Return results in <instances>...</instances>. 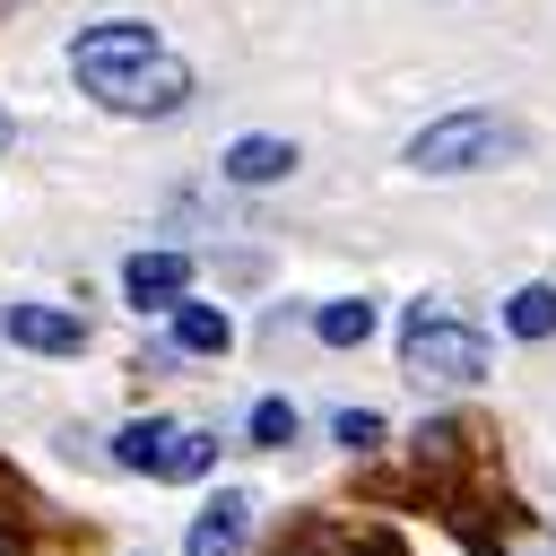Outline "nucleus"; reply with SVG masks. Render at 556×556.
Masks as SVG:
<instances>
[{
  "mask_svg": "<svg viewBox=\"0 0 556 556\" xmlns=\"http://www.w3.org/2000/svg\"><path fill=\"white\" fill-rule=\"evenodd\" d=\"M400 365H408L417 382H460V391H469V382L495 374V348H486V330H469V321L417 304L408 330H400Z\"/></svg>",
  "mask_w": 556,
  "mask_h": 556,
  "instance_id": "nucleus-2",
  "label": "nucleus"
},
{
  "mask_svg": "<svg viewBox=\"0 0 556 556\" xmlns=\"http://www.w3.org/2000/svg\"><path fill=\"white\" fill-rule=\"evenodd\" d=\"M278 556H400L391 530H295Z\"/></svg>",
  "mask_w": 556,
  "mask_h": 556,
  "instance_id": "nucleus-9",
  "label": "nucleus"
},
{
  "mask_svg": "<svg viewBox=\"0 0 556 556\" xmlns=\"http://www.w3.org/2000/svg\"><path fill=\"white\" fill-rule=\"evenodd\" d=\"M165 434H174L165 417H130V426L113 434V460H122V469H156V452H165Z\"/></svg>",
  "mask_w": 556,
  "mask_h": 556,
  "instance_id": "nucleus-14",
  "label": "nucleus"
},
{
  "mask_svg": "<svg viewBox=\"0 0 556 556\" xmlns=\"http://www.w3.org/2000/svg\"><path fill=\"white\" fill-rule=\"evenodd\" d=\"M287 174H295V139L252 130V139H235V148H226V182H287Z\"/></svg>",
  "mask_w": 556,
  "mask_h": 556,
  "instance_id": "nucleus-8",
  "label": "nucleus"
},
{
  "mask_svg": "<svg viewBox=\"0 0 556 556\" xmlns=\"http://www.w3.org/2000/svg\"><path fill=\"white\" fill-rule=\"evenodd\" d=\"M0 330L17 348H35V356H78L87 348V321L61 313V304H0Z\"/></svg>",
  "mask_w": 556,
  "mask_h": 556,
  "instance_id": "nucleus-6",
  "label": "nucleus"
},
{
  "mask_svg": "<svg viewBox=\"0 0 556 556\" xmlns=\"http://www.w3.org/2000/svg\"><path fill=\"white\" fill-rule=\"evenodd\" d=\"M521 148H530V130L513 113H443L408 139V174H478V165H504Z\"/></svg>",
  "mask_w": 556,
  "mask_h": 556,
  "instance_id": "nucleus-1",
  "label": "nucleus"
},
{
  "mask_svg": "<svg viewBox=\"0 0 556 556\" xmlns=\"http://www.w3.org/2000/svg\"><path fill=\"white\" fill-rule=\"evenodd\" d=\"M243 530H252V495H217V504L191 521L182 556H243Z\"/></svg>",
  "mask_w": 556,
  "mask_h": 556,
  "instance_id": "nucleus-7",
  "label": "nucleus"
},
{
  "mask_svg": "<svg viewBox=\"0 0 556 556\" xmlns=\"http://www.w3.org/2000/svg\"><path fill=\"white\" fill-rule=\"evenodd\" d=\"M0 556H26V547H17V530H9V521H0Z\"/></svg>",
  "mask_w": 556,
  "mask_h": 556,
  "instance_id": "nucleus-17",
  "label": "nucleus"
},
{
  "mask_svg": "<svg viewBox=\"0 0 556 556\" xmlns=\"http://www.w3.org/2000/svg\"><path fill=\"white\" fill-rule=\"evenodd\" d=\"M0 148H9V113H0Z\"/></svg>",
  "mask_w": 556,
  "mask_h": 556,
  "instance_id": "nucleus-18",
  "label": "nucleus"
},
{
  "mask_svg": "<svg viewBox=\"0 0 556 556\" xmlns=\"http://www.w3.org/2000/svg\"><path fill=\"white\" fill-rule=\"evenodd\" d=\"M174 348H191V356H226V348H235V321H226L217 304H191V295H182V304H174Z\"/></svg>",
  "mask_w": 556,
  "mask_h": 556,
  "instance_id": "nucleus-10",
  "label": "nucleus"
},
{
  "mask_svg": "<svg viewBox=\"0 0 556 556\" xmlns=\"http://www.w3.org/2000/svg\"><path fill=\"white\" fill-rule=\"evenodd\" d=\"M330 434H339L348 452H374V443H382V417H374V408H339V417H330Z\"/></svg>",
  "mask_w": 556,
  "mask_h": 556,
  "instance_id": "nucleus-15",
  "label": "nucleus"
},
{
  "mask_svg": "<svg viewBox=\"0 0 556 556\" xmlns=\"http://www.w3.org/2000/svg\"><path fill=\"white\" fill-rule=\"evenodd\" d=\"M313 330H321V348H365L374 339V304L365 295H339V304L313 313Z\"/></svg>",
  "mask_w": 556,
  "mask_h": 556,
  "instance_id": "nucleus-12",
  "label": "nucleus"
},
{
  "mask_svg": "<svg viewBox=\"0 0 556 556\" xmlns=\"http://www.w3.org/2000/svg\"><path fill=\"white\" fill-rule=\"evenodd\" d=\"M122 295H130L139 313H174V304L191 295V261H182V252H130V261H122Z\"/></svg>",
  "mask_w": 556,
  "mask_h": 556,
  "instance_id": "nucleus-5",
  "label": "nucleus"
},
{
  "mask_svg": "<svg viewBox=\"0 0 556 556\" xmlns=\"http://www.w3.org/2000/svg\"><path fill=\"white\" fill-rule=\"evenodd\" d=\"M208 460H217V434H200V426H174V434H165V452H156V469H148V478H200V469H208Z\"/></svg>",
  "mask_w": 556,
  "mask_h": 556,
  "instance_id": "nucleus-13",
  "label": "nucleus"
},
{
  "mask_svg": "<svg viewBox=\"0 0 556 556\" xmlns=\"http://www.w3.org/2000/svg\"><path fill=\"white\" fill-rule=\"evenodd\" d=\"M252 443H295V408L287 400H261L252 408Z\"/></svg>",
  "mask_w": 556,
  "mask_h": 556,
  "instance_id": "nucleus-16",
  "label": "nucleus"
},
{
  "mask_svg": "<svg viewBox=\"0 0 556 556\" xmlns=\"http://www.w3.org/2000/svg\"><path fill=\"white\" fill-rule=\"evenodd\" d=\"M504 330L513 339H556V287L539 278V287H513L504 295Z\"/></svg>",
  "mask_w": 556,
  "mask_h": 556,
  "instance_id": "nucleus-11",
  "label": "nucleus"
},
{
  "mask_svg": "<svg viewBox=\"0 0 556 556\" xmlns=\"http://www.w3.org/2000/svg\"><path fill=\"white\" fill-rule=\"evenodd\" d=\"M87 96L113 104V113H174V104H191V70H182L174 52H156V61L122 70V78H104V87H87Z\"/></svg>",
  "mask_w": 556,
  "mask_h": 556,
  "instance_id": "nucleus-4",
  "label": "nucleus"
},
{
  "mask_svg": "<svg viewBox=\"0 0 556 556\" xmlns=\"http://www.w3.org/2000/svg\"><path fill=\"white\" fill-rule=\"evenodd\" d=\"M156 52H165L156 26L113 17V26H87V35L70 43V70H78V87H104V78H122V70H139V61H156Z\"/></svg>",
  "mask_w": 556,
  "mask_h": 556,
  "instance_id": "nucleus-3",
  "label": "nucleus"
}]
</instances>
